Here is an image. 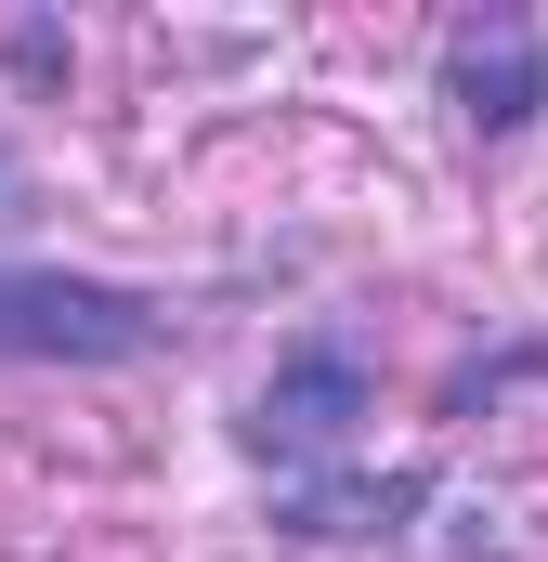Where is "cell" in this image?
Listing matches in <instances>:
<instances>
[{"mask_svg":"<svg viewBox=\"0 0 548 562\" xmlns=\"http://www.w3.org/2000/svg\"><path fill=\"white\" fill-rule=\"evenodd\" d=\"M170 353V301L66 262H0V367H144Z\"/></svg>","mask_w":548,"mask_h":562,"instance_id":"cell-1","label":"cell"},{"mask_svg":"<svg viewBox=\"0 0 548 562\" xmlns=\"http://www.w3.org/2000/svg\"><path fill=\"white\" fill-rule=\"evenodd\" d=\"M379 419V380H366V353L340 340V327H313V340H287L274 353V380L249 393V458H274L287 484H327L353 445Z\"/></svg>","mask_w":548,"mask_h":562,"instance_id":"cell-2","label":"cell"},{"mask_svg":"<svg viewBox=\"0 0 548 562\" xmlns=\"http://www.w3.org/2000/svg\"><path fill=\"white\" fill-rule=\"evenodd\" d=\"M444 105H457L483 144L523 132V119L548 105V40L523 26V13H457V26H444Z\"/></svg>","mask_w":548,"mask_h":562,"instance_id":"cell-3","label":"cell"},{"mask_svg":"<svg viewBox=\"0 0 548 562\" xmlns=\"http://www.w3.org/2000/svg\"><path fill=\"white\" fill-rule=\"evenodd\" d=\"M406 510H431V471H327V484H287L274 524L287 537H406Z\"/></svg>","mask_w":548,"mask_h":562,"instance_id":"cell-4","label":"cell"},{"mask_svg":"<svg viewBox=\"0 0 548 562\" xmlns=\"http://www.w3.org/2000/svg\"><path fill=\"white\" fill-rule=\"evenodd\" d=\"M0 53H13V66H26V79H53V66H66V26H13V40H0Z\"/></svg>","mask_w":548,"mask_h":562,"instance_id":"cell-5","label":"cell"},{"mask_svg":"<svg viewBox=\"0 0 548 562\" xmlns=\"http://www.w3.org/2000/svg\"><path fill=\"white\" fill-rule=\"evenodd\" d=\"M0 223H13V144H0Z\"/></svg>","mask_w":548,"mask_h":562,"instance_id":"cell-6","label":"cell"}]
</instances>
